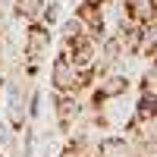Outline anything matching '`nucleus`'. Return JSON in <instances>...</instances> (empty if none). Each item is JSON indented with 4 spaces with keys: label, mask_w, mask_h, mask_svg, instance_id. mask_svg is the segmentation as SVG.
<instances>
[{
    "label": "nucleus",
    "mask_w": 157,
    "mask_h": 157,
    "mask_svg": "<svg viewBox=\"0 0 157 157\" xmlns=\"http://www.w3.org/2000/svg\"><path fill=\"white\" fill-rule=\"evenodd\" d=\"M78 35H85V25H82V19H78V16H66V19H60V41H63V44L75 41Z\"/></svg>",
    "instance_id": "9d476101"
},
{
    "label": "nucleus",
    "mask_w": 157,
    "mask_h": 157,
    "mask_svg": "<svg viewBox=\"0 0 157 157\" xmlns=\"http://www.w3.org/2000/svg\"><path fill=\"white\" fill-rule=\"evenodd\" d=\"M0 157H6V154H3V151H0Z\"/></svg>",
    "instance_id": "f8f14e48"
},
{
    "label": "nucleus",
    "mask_w": 157,
    "mask_h": 157,
    "mask_svg": "<svg viewBox=\"0 0 157 157\" xmlns=\"http://www.w3.org/2000/svg\"><path fill=\"white\" fill-rule=\"evenodd\" d=\"M50 44H54V35H50L47 25H41V22H25V47H22L25 60L44 63V57L50 54Z\"/></svg>",
    "instance_id": "f03ea898"
},
{
    "label": "nucleus",
    "mask_w": 157,
    "mask_h": 157,
    "mask_svg": "<svg viewBox=\"0 0 157 157\" xmlns=\"http://www.w3.org/2000/svg\"><path fill=\"white\" fill-rule=\"evenodd\" d=\"M10 10L22 22H38V16L44 10V0H10Z\"/></svg>",
    "instance_id": "0eeeda50"
},
{
    "label": "nucleus",
    "mask_w": 157,
    "mask_h": 157,
    "mask_svg": "<svg viewBox=\"0 0 157 157\" xmlns=\"http://www.w3.org/2000/svg\"><path fill=\"white\" fill-rule=\"evenodd\" d=\"M138 101H148V104H157V85H154V66H148L141 72V82H138Z\"/></svg>",
    "instance_id": "6e6552de"
},
{
    "label": "nucleus",
    "mask_w": 157,
    "mask_h": 157,
    "mask_svg": "<svg viewBox=\"0 0 157 157\" xmlns=\"http://www.w3.org/2000/svg\"><path fill=\"white\" fill-rule=\"evenodd\" d=\"M50 107H54V116L63 132H69L75 123H82L85 107H82V98L78 94H66V91H54L50 94Z\"/></svg>",
    "instance_id": "f257e3e1"
},
{
    "label": "nucleus",
    "mask_w": 157,
    "mask_h": 157,
    "mask_svg": "<svg viewBox=\"0 0 157 157\" xmlns=\"http://www.w3.org/2000/svg\"><path fill=\"white\" fill-rule=\"evenodd\" d=\"M123 16L135 25H154L157 22V0H132L123 3Z\"/></svg>",
    "instance_id": "20e7f679"
},
{
    "label": "nucleus",
    "mask_w": 157,
    "mask_h": 157,
    "mask_svg": "<svg viewBox=\"0 0 157 157\" xmlns=\"http://www.w3.org/2000/svg\"><path fill=\"white\" fill-rule=\"evenodd\" d=\"M63 19V3L60 0H44V10H41V16H38V22L47 25V29H57Z\"/></svg>",
    "instance_id": "1a4fd4ad"
},
{
    "label": "nucleus",
    "mask_w": 157,
    "mask_h": 157,
    "mask_svg": "<svg viewBox=\"0 0 157 157\" xmlns=\"http://www.w3.org/2000/svg\"><path fill=\"white\" fill-rule=\"evenodd\" d=\"M98 94L101 98H107V101H120V98H126L129 91H132V78H129L126 72H120V69H104L101 75H98Z\"/></svg>",
    "instance_id": "7ed1b4c3"
},
{
    "label": "nucleus",
    "mask_w": 157,
    "mask_h": 157,
    "mask_svg": "<svg viewBox=\"0 0 157 157\" xmlns=\"http://www.w3.org/2000/svg\"><path fill=\"white\" fill-rule=\"evenodd\" d=\"M123 3H132V0H123Z\"/></svg>",
    "instance_id": "9b49d317"
},
{
    "label": "nucleus",
    "mask_w": 157,
    "mask_h": 157,
    "mask_svg": "<svg viewBox=\"0 0 157 157\" xmlns=\"http://www.w3.org/2000/svg\"><path fill=\"white\" fill-rule=\"evenodd\" d=\"M98 157H135V145L126 135H104L94 145Z\"/></svg>",
    "instance_id": "39448f33"
},
{
    "label": "nucleus",
    "mask_w": 157,
    "mask_h": 157,
    "mask_svg": "<svg viewBox=\"0 0 157 157\" xmlns=\"http://www.w3.org/2000/svg\"><path fill=\"white\" fill-rule=\"evenodd\" d=\"M157 54V22L154 25H138V41H135V57H145L148 63Z\"/></svg>",
    "instance_id": "423d86ee"
}]
</instances>
